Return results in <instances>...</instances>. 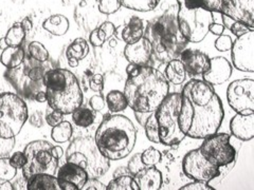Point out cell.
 <instances>
[{
	"label": "cell",
	"instance_id": "obj_1",
	"mask_svg": "<svg viewBox=\"0 0 254 190\" xmlns=\"http://www.w3.org/2000/svg\"><path fill=\"white\" fill-rule=\"evenodd\" d=\"M180 94L178 122L185 136L203 140L218 132L225 111L213 86L203 79H192L185 85Z\"/></svg>",
	"mask_w": 254,
	"mask_h": 190
},
{
	"label": "cell",
	"instance_id": "obj_2",
	"mask_svg": "<svg viewBox=\"0 0 254 190\" xmlns=\"http://www.w3.org/2000/svg\"><path fill=\"white\" fill-rule=\"evenodd\" d=\"M126 73L127 79L123 93L133 112H153L168 96L169 82L159 70L129 63Z\"/></svg>",
	"mask_w": 254,
	"mask_h": 190
},
{
	"label": "cell",
	"instance_id": "obj_3",
	"mask_svg": "<svg viewBox=\"0 0 254 190\" xmlns=\"http://www.w3.org/2000/svg\"><path fill=\"white\" fill-rule=\"evenodd\" d=\"M178 5H172L162 15L149 20L144 31L153 48V57L161 63L179 59L189 42L182 36L177 20Z\"/></svg>",
	"mask_w": 254,
	"mask_h": 190
},
{
	"label": "cell",
	"instance_id": "obj_4",
	"mask_svg": "<svg viewBox=\"0 0 254 190\" xmlns=\"http://www.w3.org/2000/svg\"><path fill=\"white\" fill-rule=\"evenodd\" d=\"M94 141L109 161H119L132 151L137 142V129L124 115H105L95 132Z\"/></svg>",
	"mask_w": 254,
	"mask_h": 190
},
{
	"label": "cell",
	"instance_id": "obj_5",
	"mask_svg": "<svg viewBox=\"0 0 254 190\" xmlns=\"http://www.w3.org/2000/svg\"><path fill=\"white\" fill-rule=\"evenodd\" d=\"M48 106L64 115L72 114L83 104V92L75 75L66 69H50L44 76Z\"/></svg>",
	"mask_w": 254,
	"mask_h": 190
},
{
	"label": "cell",
	"instance_id": "obj_6",
	"mask_svg": "<svg viewBox=\"0 0 254 190\" xmlns=\"http://www.w3.org/2000/svg\"><path fill=\"white\" fill-rule=\"evenodd\" d=\"M46 62V61H45ZM37 61L30 55L25 57L20 66L14 69H7L4 72V79L9 83L19 96L30 100L35 99V95L44 89V76L49 71L50 65Z\"/></svg>",
	"mask_w": 254,
	"mask_h": 190
},
{
	"label": "cell",
	"instance_id": "obj_7",
	"mask_svg": "<svg viewBox=\"0 0 254 190\" xmlns=\"http://www.w3.org/2000/svg\"><path fill=\"white\" fill-rule=\"evenodd\" d=\"M66 161L86 170L89 178H100L110 169V161L103 155L92 137L76 138L66 150Z\"/></svg>",
	"mask_w": 254,
	"mask_h": 190
},
{
	"label": "cell",
	"instance_id": "obj_8",
	"mask_svg": "<svg viewBox=\"0 0 254 190\" xmlns=\"http://www.w3.org/2000/svg\"><path fill=\"white\" fill-rule=\"evenodd\" d=\"M181 106V94L169 93L159 107L155 110L158 123L160 144L177 147L186 139L185 133L179 127V111Z\"/></svg>",
	"mask_w": 254,
	"mask_h": 190
},
{
	"label": "cell",
	"instance_id": "obj_9",
	"mask_svg": "<svg viewBox=\"0 0 254 190\" xmlns=\"http://www.w3.org/2000/svg\"><path fill=\"white\" fill-rule=\"evenodd\" d=\"M28 121V107L18 94L0 93V138L14 139Z\"/></svg>",
	"mask_w": 254,
	"mask_h": 190
},
{
	"label": "cell",
	"instance_id": "obj_10",
	"mask_svg": "<svg viewBox=\"0 0 254 190\" xmlns=\"http://www.w3.org/2000/svg\"><path fill=\"white\" fill-rule=\"evenodd\" d=\"M178 27L189 43L202 42L209 33V27L214 22L213 13L201 7H190L177 0Z\"/></svg>",
	"mask_w": 254,
	"mask_h": 190
},
{
	"label": "cell",
	"instance_id": "obj_11",
	"mask_svg": "<svg viewBox=\"0 0 254 190\" xmlns=\"http://www.w3.org/2000/svg\"><path fill=\"white\" fill-rule=\"evenodd\" d=\"M52 145L47 141L31 142L23 149L27 163L22 167V177L26 180L39 173L54 176L58 171L59 158L52 153Z\"/></svg>",
	"mask_w": 254,
	"mask_h": 190
},
{
	"label": "cell",
	"instance_id": "obj_12",
	"mask_svg": "<svg viewBox=\"0 0 254 190\" xmlns=\"http://www.w3.org/2000/svg\"><path fill=\"white\" fill-rule=\"evenodd\" d=\"M199 149L206 160L218 168L235 161L237 157V150L231 144V136L227 133L216 132L206 137Z\"/></svg>",
	"mask_w": 254,
	"mask_h": 190
},
{
	"label": "cell",
	"instance_id": "obj_13",
	"mask_svg": "<svg viewBox=\"0 0 254 190\" xmlns=\"http://www.w3.org/2000/svg\"><path fill=\"white\" fill-rule=\"evenodd\" d=\"M227 99L236 113H254V81L251 78L237 79L229 85Z\"/></svg>",
	"mask_w": 254,
	"mask_h": 190
},
{
	"label": "cell",
	"instance_id": "obj_14",
	"mask_svg": "<svg viewBox=\"0 0 254 190\" xmlns=\"http://www.w3.org/2000/svg\"><path fill=\"white\" fill-rule=\"evenodd\" d=\"M182 170L186 176L194 181L209 182L215 180L219 176V168L209 162L197 148L188 152L182 161Z\"/></svg>",
	"mask_w": 254,
	"mask_h": 190
},
{
	"label": "cell",
	"instance_id": "obj_15",
	"mask_svg": "<svg viewBox=\"0 0 254 190\" xmlns=\"http://www.w3.org/2000/svg\"><path fill=\"white\" fill-rule=\"evenodd\" d=\"M233 66L243 72H254V31L237 37L231 48Z\"/></svg>",
	"mask_w": 254,
	"mask_h": 190
},
{
	"label": "cell",
	"instance_id": "obj_16",
	"mask_svg": "<svg viewBox=\"0 0 254 190\" xmlns=\"http://www.w3.org/2000/svg\"><path fill=\"white\" fill-rule=\"evenodd\" d=\"M220 14L227 15L254 31V0H224Z\"/></svg>",
	"mask_w": 254,
	"mask_h": 190
},
{
	"label": "cell",
	"instance_id": "obj_17",
	"mask_svg": "<svg viewBox=\"0 0 254 190\" xmlns=\"http://www.w3.org/2000/svg\"><path fill=\"white\" fill-rule=\"evenodd\" d=\"M124 56L127 61L132 63V65L140 67H153V48L148 39L144 36L136 43L126 44L124 48Z\"/></svg>",
	"mask_w": 254,
	"mask_h": 190
},
{
	"label": "cell",
	"instance_id": "obj_18",
	"mask_svg": "<svg viewBox=\"0 0 254 190\" xmlns=\"http://www.w3.org/2000/svg\"><path fill=\"white\" fill-rule=\"evenodd\" d=\"M179 59L184 63L186 72L190 77L202 75L210 68L211 58L200 50L186 49L180 54Z\"/></svg>",
	"mask_w": 254,
	"mask_h": 190
},
{
	"label": "cell",
	"instance_id": "obj_19",
	"mask_svg": "<svg viewBox=\"0 0 254 190\" xmlns=\"http://www.w3.org/2000/svg\"><path fill=\"white\" fill-rule=\"evenodd\" d=\"M232 75V65L230 61L222 56H217L211 59L210 68L202 74L203 81L212 86L222 85L229 81Z\"/></svg>",
	"mask_w": 254,
	"mask_h": 190
},
{
	"label": "cell",
	"instance_id": "obj_20",
	"mask_svg": "<svg viewBox=\"0 0 254 190\" xmlns=\"http://www.w3.org/2000/svg\"><path fill=\"white\" fill-rule=\"evenodd\" d=\"M230 131L237 140L251 141L254 138V113H236L230 122Z\"/></svg>",
	"mask_w": 254,
	"mask_h": 190
},
{
	"label": "cell",
	"instance_id": "obj_21",
	"mask_svg": "<svg viewBox=\"0 0 254 190\" xmlns=\"http://www.w3.org/2000/svg\"><path fill=\"white\" fill-rule=\"evenodd\" d=\"M140 190H158L162 186V173L156 166H145L133 176Z\"/></svg>",
	"mask_w": 254,
	"mask_h": 190
},
{
	"label": "cell",
	"instance_id": "obj_22",
	"mask_svg": "<svg viewBox=\"0 0 254 190\" xmlns=\"http://www.w3.org/2000/svg\"><path fill=\"white\" fill-rule=\"evenodd\" d=\"M57 178L70 182L74 184L77 189H81L85 182L88 179V173L84 168L74 163L67 162L57 171Z\"/></svg>",
	"mask_w": 254,
	"mask_h": 190
},
{
	"label": "cell",
	"instance_id": "obj_23",
	"mask_svg": "<svg viewBox=\"0 0 254 190\" xmlns=\"http://www.w3.org/2000/svg\"><path fill=\"white\" fill-rule=\"evenodd\" d=\"M144 21L138 16H132L129 21L124 26L121 37L126 44H133L144 36Z\"/></svg>",
	"mask_w": 254,
	"mask_h": 190
},
{
	"label": "cell",
	"instance_id": "obj_24",
	"mask_svg": "<svg viewBox=\"0 0 254 190\" xmlns=\"http://www.w3.org/2000/svg\"><path fill=\"white\" fill-rule=\"evenodd\" d=\"M28 190H61L58 178L52 174L39 173L27 180Z\"/></svg>",
	"mask_w": 254,
	"mask_h": 190
},
{
	"label": "cell",
	"instance_id": "obj_25",
	"mask_svg": "<svg viewBox=\"0 0 254 190\" xmlns=\"http://www.w3.org/2000/svg\"><path fill=\"white\" fill-rule=\"evenodd\" d=\"M26 52L19 47H6L2 51L0 61L6 69H14L20 66L25 60Z\"/></svg>",
	"mask_w": 254,
	"mask_h": 190
},
{
	"label": "cell",
	"instance_id": "obj_26",
	"mask_svg": "<svg viewBox=\"0 0 254 190\" xmlns=\"http://www.w3.org/2000/svg\"><path fill=\"white\" fill-rule=\"evenodd\" d=\"M43 28L54 36H63L68 32L70 23L68 18L64 15L55 14L44 21Z\"/></svg>",
	"mask_w": 254,
	"mask_h": 190
},
{
	"label": "cell",
	"instance_id": "obj_27",
	"mask_svg": "<svg viewBox=\"0 0 254 190\" xmlns=\"http://www.w3.org/2000/svg\"><path fill=\"white\" fill-rule=\"evenodd\" d=\"M165 78L173 85L184 84L187 78V72L184 63L180 59H173L166 63Z\"/></svg>",
	"mask_w": 254,
	"mask_h": 190
},
{
	"label": "cell",
	"instance_id": "obj_28",
	"mask_svg": "<svg viewBox=\"0 0 254 190\" xmlns=\"http://www.w3.org/2000/svg\"><path fill=\"white\" fill-rule=\"evenodd\" d=\"M16 174L17 169L11 165L10 157H0V189H13L10 181L16 177Z\"/></svg>",
	"mask_w": 254,
	"mask_h": 190
},
{
	"label": "cell",
	"instance_id": "obj_29",
	"mask_svg": "<svg viewBox=\"0 0 254 190\" xmlns=\"http://www.w3.org/2000/svg\"><path fill=\"white\" fill-rule=\"evenodd\" d=\"M89 53V46L84 38H76L67 48V58H74L77 61L84 59Z\"/></svg>",
	"mask_w": 254,
	"mask_h": 190
},
{
	"label": "cell",
	"instance_id": "obj_30",
	"mask_svg": "<svg viewBox=\"0 0 254 190\" xmlns=\"http://www.w3.org/2000/svg\"><path fill=\"white\" fill-rule=\"evenodd\" d=\"M105 102L107 104L110 112L113 113L122 112V111H124L127 107H128L124 93L119 90L110 91L107 94Z\"/></svg>",
	"mask_w": 254,
	"mask_h": 190
},
{
	"label": "cell",
	"instance_id": "obj_31",
	"mask_svg": "<svg viewBox=\"0 0 254 190\" xmlns=\"http://www.w3.org/2000/svg\"><path fill=\"white\" fill-rule=\"evenodd\" d=\"M107 190H140L138 184L130 174H123V176L114 178L108 185Z\"/></svg>",
	"mask_w": 254,
	"mask_h": 190
},
{
	"label": "cell",
	"instance_id": "obj_32",
	"mask_svg": "<svg viewBox=\"0 0 254 190\" xmlns=\"http://www.w3.org/2000/svg\"><path fill=\"white\" fill-rule=\"evenodd\" d=\"M122 6L137 12L153 11L160 3V0H120Z\"/></svg>",
	"mask_w": 254,
	"mask_h": 190
},
{
	"label": "cell",
	"instance_id": "obj_33",
	"mask_svg": "<svg viewBox=\"0 0 254 190\" xmlns=\"http://www.w3.org/2000/svg\"><path fill=\"white\" fill-rule=\"evenodd\" d=\"M27 33L22 29L20 23H14V25L7 30L4 42L7 47H19L25 41Z\"/></svg>",
	"mask_w": 254,
	"mask_h": 190
},
{
	"label": "cell",
	"instance_id": "obj_34",
	"mask_svg": "<svg viewBox=\"0 0 254 190\" xmlns=\"http://www.w3.org/2000/svg\"><path fill=\"white\" fill-rule=\"evenodd\" d=\"M72 126L69 122L63 121L59 125L54 126L51 131V138L55 142L63 144L68 142L72 137Z\"/></svg>",
	"mask_w": 254,
	"mask_h": 190
},
{
	"label": "cell",
	"instance_id": "obj_35",
	"mask_svg": "<svg viewBox=\"0 0 254 190\" xmlns=\"http://www.w3.org/2000/svg\"><path fill=\"white\" fill-rule=\"evenodd\" d=\"M95 118L94 111L88 108H77L72 113V121L73 123L82 128H87L93 124Z\"/></svg>",
	"mask_w": 254,
	"mask_h": 190
},
{
	"label": "cell",
	"instance_id": "obj_36",
	"mask_svg": "<svg viewBox=\"0 0 254 190\" xmlns=\"http://www.w3.org/2000/svg\"><path fill=\"white\" fill-rule=\"evenodd\" d=\"M177 1V0H176ZM190 7H201L212 13H219L224 0H179Z\"/></svg>",
	"mask_w": 254,
	"mask_h": 190
},
{
	"label": "cell",
	"instance_id": "obj_37",
	"mask_svg": "<svg viewBox=\"0 0 254 190\" xmlns=\"http://www.w3.org/2000/svg\"><path fill=\"white\" fill-rule=\"evenodd\" d=\"M144 129H145V134L146 138L152 142H156V144H160V139H159V129H158V123L155 116V111L150 112L147 120L144 124Z\"/></svg>",
	"mask_w": 254,
	"mask_h": 190
},
{
	"label": "cell",
	"instance_id": "obj_38",
	"mask_svg": "<svg viewBox=\"0 0 254 190\" xmlns=\"http://www.w3.org/2000/svg\"><path fill=\"white\" fill-rule=\"evenodd\" d=\"M29 55L30 56L41 62H45L48 61L49 59V52L46 49V47L39 42H32L29 45Z\"/></svg>",
	"mask_w": 254,
	"mask_h": 190
},
{
	"label": "cell",
	"instance_id": "obj_39",
	"mask_svg": "<svg viewBox=\"0 0 254 190\" xmlns=\"http://www.w3.org/2000/svg\"><path fill=\"white\" fill-rule=\"evenodd\" d=\"M141 161L145 166H156L161 161V152L154 147H149L141 153Z\"/></svg>",
	"mask_w": 254,
	"mask_h": 190
},
{
	"label": "cell",
	"instance_id": "obj_40",
	"mask_svg": "<svg viewBox=\"0 0 254 190\" xmlns=\"http://www.w3.org/2000/svg\"><path fill=\"white\" fill-rule=\"evenodd\" d=\"M121 6L120 0H100L99 1V11L105 15L117 13Z\"/></svg>",
	"mask_w": 254,
	"mask_h": 190
},
{
	"label": "cell",
	"instance_id": "obj_41",
	"mask_svg": "<svg viewBox=\"0 0 254 190\" xmlns=\"http://www.w3.org/2000/svg\"><path fill=\"white\" fill-rule=\"evenodd\" d=\"M45 118H46V122L48 123V125L51 126V127H54V126L59 125L61 122L64 121L63 120L64 114L61 113L60 111L51 108L50 106H48Z\"/></svg>",
	"mask_w": 254,
	"mask_h": 190
},
{
	"label": "cell",
	"instance_id": "obj_42",
	"mask_svg": "<svg viewBox=\"0 0 254 190\" xmlns=\"http://www.w3.org/2000/svg\"><path fill=\"white\" fill-rule=\"evenodd\" d=\"M145 167V165L141 161V153L134 154L128 162V166H127V169H128L130 176H134L138 171Z\"/></svg>",
	"mask_w": 254,
	"mask_h": 190
},
{
	"label": "cell",
	"instance_id": "obj_43",
	"mask_svg": "<svg viewBox=\"0 0 254 190\" xmlns=\"http://www.w3.org/2000/svg\"><path fill=\"white\" fill-rule=\"evenodd\" d=\"M233 41L229 35H220L215 42V48L220 52L230 51L232 48Z\"/></svg>",
	"mask_w": 254,
	"mask_h": 190
},
{
	"label": "cell",
	"instance_id": "obj_44",
	"mask_svg": "<svg viewBox=\"0 0 254 190\" xmlns=\"http://www.w3.org/2000/svg\"><path fill=\"white\" fill-rule=\"evenodd\" d=\"M89 41L93 47L99 48V47H102L103 45H104V43L107 41V38H106L105 34L102 32V30L100 28H98V29L93 30L90 33Z\"/></svg>",
	"mask_w": 254,
	"mask_h": 190
},
{
	"label": "cell",
	"instance_id": "obj_45",
	"mask_svg": "<svg viewBox=\"0 0 254 190\" xmlns=\"http://www.w3.org/2000/svg\"><path fill=\"white\" fill-rule=\"evenodd\" d=\"M10 163L16 169H22L23 166L27 163V156L23 153V151H17L15 152L11 157H10Z\"/></svg>",
	"mask_w": 254,
	"mask_h": 190
},
{
	"label": "cell",
	"instance_id": "obj_46",
	"mask_svg": "<svg viewBox=\"0 0 254 190\" xmlns=\"http://www.w3.org/2000/svg\"><path fill=\"white\" fill-rule=\"evenodd\" d=\"M106 185L102 183L97 178H88L82 186L81 190H105Z\"/></svg>",
	"mask_w": 254,
	"mask_h": 190
},
{
	"label": "cell",
	"instance_id": "obj_47",
	"mask_svg": "<svg viewBox=\"0 0 254 190\" xmlns=\"http://www.w3.org/2000/svg\"><path fill=\"white\" fill-rule=\"evenodd\" d=\"M215 188L209 185V183L202 181H194L193 183H190L181 187L180 190H214Z\"/></svg>",
	"mask_w": 254,
	"mask_h": 190
},
{
	"label": "cell",
	"instance_id": "obj_48",
	"mask_svg": "<svg viewBox=\"0 0 254 190\" xmlns=\"http://www.w3.org/2000/svg\"><path fill=\"white\" fill-rule=\"evenodd\" d=\"M15 145V138L14 139H1L0 138V157L4 156L9 152L12 151V149L14 148Z\"/></svg>",
	"mask_w": 254,
	"mask_h": 190
},
{
	"label": "cell",
	"instance_id": "obj_49",
	"mask_svg": "<svg viewBox=\"0 0 254 190\" xmlns=\"http://www.w3.org/2000/svg\"><path fill=\"white\" fill-rule=\"evenodd\" d=\"M90 89L95 92H101L104 89V78L101 74H95L91 77L89 83Z\"/></svg>",
	"mask_w": 254,
	"mask_h": 190
},
{
	"label": "cell",
	"instance_id": "obj_50",
	"mask_svg": "<svg viewBox=\"0 0 254 190\" xmlns=\"http://www.w3.org/2000/svg\"><path fill=\"white\" fill-rule=\"evenodd\" d=\"M229 30L231 31V33L234 34L236 37H240V36L244 35L245 33H247V32L251 31L247 26L244 25V23H242V22H238V21H234V23Z\"/></svg>",
	"mask_w": 254,
	"mask_h": 190
},
{
	"label": "cell",
	"instance_id": "obj_51",
	"mask_svg": "<svg viewBox=\"0 0 254 190\" xmlns=\"http://www.w3.org/2000/svg\"><path fill=\"white\" fill-rule=\"evenodd\" d=\"M89 104L93 111H102L105 107V100L101 95H93L90 98Z\"/></svg>",
	"mask_w": 254,
	"mask_h": 190
},
{
	"label": "cell",
	"instance_id": "obj_52",
	"mask_svg": "<svg viewBox=\"0 0 254 190\" xmlns=\"http://www.w3.org/2000/svg\"><path fill=\"white\" fill-rule=\"evenodd\" d=\"M99 28L102 30L103 33L105 34V36H106V38H107V41H108V39H110L111 36H114V35L116 34V30H117V29H116L114 23L110 22V21L103 22Z\"/></svg>",
	"mask_w": 254,
	"mask_h": 190
},
{
	"label": "cell",
	"instance_id": "obj_53",
	"mask_svg": "<svg viewBox=\"0 0 254 190\" xmlns=\"http://www.w3.org/2000/svg\"><path fill=\"white\" fill-rule=\"evenodd\" d=\"M224 31H225L224 25H219V23H216V22L211 23V26L209 27V32H211L212 34L216 35V36L222 35V33H224Z\"/></svg>",
	"mask_w": 254,
	"mask_h": 190
},
{
	"label": "cell",
	"instance_id": "obj_54",
	"mask_svg": "<svg viewBox=\"0 0 254 190\" xmlns=\"http://www.w3.org/2000/svg\"><path fill=\"white\" fill-rule=\"evenodd\" d=\"M59 181V185L61 187V190H77V187L70 183V182L68 181H65V180H62V179H58Z\"/></svg>",
	"mask_w": 254,
	"mask_h": 190
},
{
	"label": "cell",
	"instance_id": "obj_55",
	"mask_svg": "<svg viewBox=\"0 0 254 190\" xmlns=\"http://www.w3.org/2000/svg\"><path fill=\"white\" fill-rule=\"evenodd\" d=\"M20 25L22 27V29L25 30L26 33H29V32L32 30V27H33V25H32V21L30 20L29 17H26L23 18L22 21L20 22Z\"/></svg>",
	"mask_w": 254,
	"mask_h": 190
},
{
	"label": "cell",
	"instance_id": "obj_56",
	"mask_svg": "<svg viewBox=\"0 0 254 190\" xmlns=\"http://www.w3.org/2000/svg\"><path fill=\"white\" fill-rule=\"evenodd\" d=\"M134 115H136V117H137V121L139 122V124H140L141 126H144V124H145V122H146V120H147V117H148L149 113L134 112Z\"/></svg>",
	"mask_w": 254,
	"mask_h": 190
},
{
	"label": "cell",
	"instance_id": "obj_57",
	"mask_svg": "<svg viewBox=\"0 0 254 190\" xmlns=\"http://www.w3.org/2000/svg\"><path fill=\"white\" fill-rule=\"evenodd\" d=\"M35 101L37 102H45L47 101V93H46V90H42L39 91L36 95H35Z\"/></svg>",
	"mask_w": 254,
	"mask_h": 190
},
{
	"label": "cell",
	"instance_id": "obj_58",
	"mask_svg": "<svg viewBox=\"0 0 254 190\" xmlns=\"http://www.w3.org/2000/svg\"><path fill=\"white\" fill-rule=\"evenodd\" d=\"M31 124L32 125H34L35 127H41L43 124H44V121H43V118H41V117H36V113H34L33 115L31 116Z\"/></svg>",
	"mask_w": 254,
	"mask_h": 190
},
{
	"label": "cell",
	"instance_id": "obj_59",
	"mask_svg": "<svg viewBox=\"0 0 254 190\" xmlns=\"http://www.w3.org/2000/svg\"><path fill=\"white\" fill-rule=\"evenodd\" d=\"M52 153L55 157L59 158V160H60V158L64 155V150L60 146H53L52 147Z\"/></svg>",
	"mask_w": 254,
	"mask_h": 190
},
{
	"label": "cell",
	"instance_id": "obj_60",
	"mask_svg": "<svg viewBox=\"0 0 254 190\" xmlns=\"http://www.w3.org/2000/svg\"><path fill=\"white\" fill-rule=\"evenodd\" d=\"M123 174H130L128 169H127V167H120L118 168L115 173H114V178H117V177H120V176H123Z\"/></svg>",
	"mask_w": 254,
	"mask_h": 190
},
{
	"label": "cell",
	"instance_id": "obj_61",
	"mask_svg": "<svg viewBox=\"0 0 254 190\" xmlns=\"http://www.w3.org/2000/svg\"><path fill=\"white\" fill-rule=\"evenodd\" d=\"M109 46L110 47H116L117 46V42L115 41V39H111V41H109Z\"/></svg>",
	"mask_w": 254,
	"mask_h": 190
},
{
	"label": "cell",
	"instance_id": "obj_62",
	"mask_svg": "<svg viewBox=\"0 0 254 190\" xmlns=\"http://www.w3.org/2000/svg\"><path fill=\"white\" fill-rule=\"evenodd\" d=\"M0 85H1V81H0ZM2 89H3V87H2V86H0V93H3V92H5V91H3Z\"/></svg>",
	"mask_w": 254,
	"mask_h": 190
}]
</instances>
